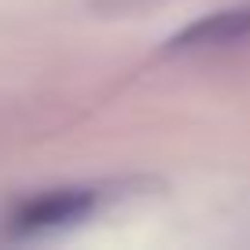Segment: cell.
<instances>
[{
    "instance_id": "1",
    "label": "cell",
    "mask_w": 250,
    "mask_h": 250,
    "mask_svg": "<svg viewBox=\"0 0 250 250\" xmlns=\"http://www.w3.org/2000/svg\"><path fill=\"white\" fill-rule=\"evenodd\" d=\"M96 199L81 188H62V191H48V195H37L30 203H22L11 217V228L22 235L30 232H52V228H66L78 225L92 213Z\"/></svg>"
},
{
    "instance_id": "2",
    "label": "cell",
    "mask_w": 250,
    "mask_h": 250,
    "mask_svg": "<svg viewBox=\"0 0 250 250\" xmlns=\"http://www.w3.org/2000/svg\"><path fill=\"white\" fill-rule=\"evenodd\" d=\"M243 41H250V4L195 19L169 41V52H217V48H235Z\"/></svg>"
}]
</instances>
